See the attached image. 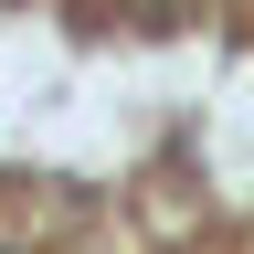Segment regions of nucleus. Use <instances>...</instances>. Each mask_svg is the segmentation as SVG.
I'll return each mask as SVG.
<instances>
[{
    "label": "nucleus",
    "instance_id": "obj_1",
    "mask_svg": "<svg viewBox=\"0 0 254 254\" xmlns=\"http://www.w3.org/2000/svg\"><path fill=\"white\" fill-rule=\"evenodd\" d=\"M0 254H11V244H0Z\"/></svg>",
    "mask_w": 254,
    "mask_h": 254
}]
</instances>
